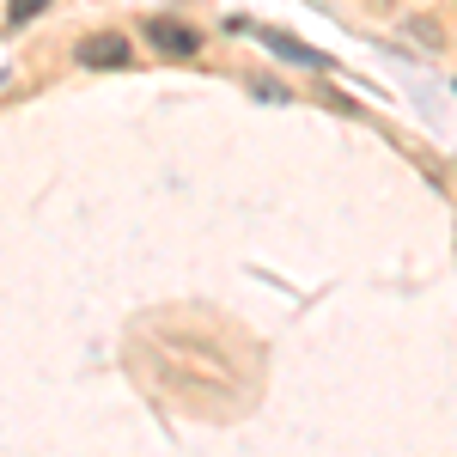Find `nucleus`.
<instances>
[{
	"label": "nucleus",
	"mask_w": 457,
	"mask_h": 457,
	"mask_svg": "<svg viewBox=\"0 0 457 457\" xmlns=\"http://www.w3.org/2000/svg\"><path fill=\"white\" fill-rule=\"evenodd\" d=\"M146 43H159L165 55H195L202 49V37L189 25H177V19H146Z\"/></svg>",
	"instance_id": "f257e3e1"
},
{
	"label": "nucleus",
	"mask_w": 457,
	"mask_h": 457,
	"mask_svg": "<svg viewBox=\"0 0 457 457\" xmlns=\"http://www.w3.org/2000/svg\"><path fill=\"white\" fill-rule=\"evenodd\" d=\"M129 62V43L116 31H104V37H86L79 43V68H122Z\"/></svg>",
	"instance_id": "f03ea898"
},
{
	"label": "nucleus",
	"mask_w": 457,
	"mask_h": 457,
	"mask_svg": "<svg viewBox=\"0 0 457 457\" xmlns=\"http://www.w3.org/2000/svg\"><path fill=\"white\" fill-rule=\"evenodd\" d=\"M256 43H269L275 55H287V62H305V68H323V55H317V49H305L299 37H287V31H256Z\"/></svg>",
	"instance_id": "7ed1b4c3"
},
{
	"label": "nucleus",
	"mask_w": 457,
	"mask_h": 457,
	"mask_svg": "<svg viewBox=\"0 0 457 457\" xmlns=\"http://www.w3.org/2000/svg\"><path fill=\"white\" fill-rule=\"evenodd\" d=\"M43 6H49V0H6V19H12V25H31Z\"/></svg>",
	"instance_id": "20e7f679"
}]
</instances>
